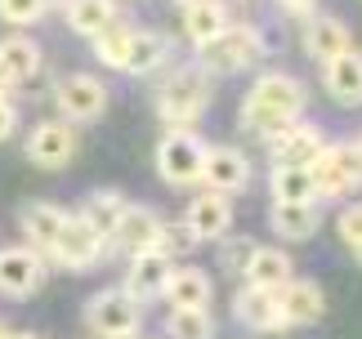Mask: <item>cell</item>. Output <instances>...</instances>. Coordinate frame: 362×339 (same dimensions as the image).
Instances as JSON below:
<instances>
[{"instance_id": "22", "label": "cell", "mask_w": 362, "mask_h": 339, "mask_svg": "<svg viewBox=\"0 0 362 339\" xmlns=\"http://www.w3.org/2000/svg\"><path fill=\"white\" fill-rule=\"evenodd\" d=\"M327 90L340 103H362V54L344 49L327 63Z\"/></svg>"}, {"instance_id": "37", "label": "cell", "mask_w": 362, "mask_h": 339, "mask_svg": "<svg viewBox=\"0 0 362 339\" xmlns=\"http://www.w3.org/2000/svg\"><path fill=\"white\" fill-rule=\"evenodd\" d=\"M18 130V112H13V103H0V143Z\"/></svg>"}, {"instance_id": "4", "label": "cell", "mask_w": 362, "mask_h": 339, "mask_svg": "<svg viewBox=\"0 0 362 339\" xmlns=\"http://www.w3.org/2000/svg\"><path fill=\"white\" fill-rule=\"evenodd\" d=\"M103 250H107V237L99 228H90L81 215H67L59 237H54V246L45 250L54 263L72 268V273H86V268H99L103 263Z\"/></svg>"}, {"instance_id": "27", "label": "cell", "mask_w": 362, "mask_h": 339, "mask_svg": "<svg viewBox=\"0 0 362 339\" xmlns=\"http://www.w3.org/2000/svg\"><path fill=\"white\" fill-rule=\"evenodd\" d=\"M228 18H224V9H219V0H197V5H188L184 9V32L192 45H206L215 32H224Z\"/></svg>"}, {"instance_id": "20", "label": "cell", "mask_w": 362, "mask_h": 339, "mask_svg": "<svg viewBox=\"0 0 362 339\" xmlns=\"http://www.w3.org/2000/svg\"><path fill=\"white\" fill-rule=\"evenodd\" d=\"M165 299L170 308H211V273L206 268H175L165 281Z\"/></svg>"}, {"instance_id": "13", "label": "cell", "mask_w": 362, "mask_h": 339, "mask_svg": "<svg viewBox=\"0 0 362 339\" xmlns=\"http://www.w3.org/2000/svg\"><path fill=\"white\" fill-rule=\"evenodd\" d=\"M228 223H233L228 196L224 192H206V196H197V201L188 206L184 232H188V242H219V237L228 232Z\"/></svg>"}, {"instance_id": "3", "label": "cell", "mask_w": 362, "mask_h": 339, "mask_svg": "<svg viewBox=\"0 0 362 339\" xmlns=\"http://www.w3.org/2000/svg\"><path fill=\"white\" fill-rule=\"evenodd\" d=\"M202 165H206V143L188 130V125H175V130L157 143V170H161L165 183H175V188L202 183Z\"/></svg>"}, {"instance_id": "24", "label": "cell", "mask_w": 362, "mask_h": 339, "mask_svg": "<svg viewBox=\"0 0 362 339\" xmlns=\"http://www.w3.org/2000/svg\"><path fill=\"white\" fill-rule=\"evenodd\" d=\"M117 23V0H67V27L81 36H99Z\"/></svg>"}, {"instance_id": "33", "label": "cell", "mask_w": 362, "mask_h": 339, "mask_svg": "<svg viewBox=\"0 0 362 339\" xmlns=\"http://www.w3.org/2000/svg\"><path fill=\"white\" fill-rule=\"evenodd\" d=\"M45 13V0H0V18L13 27H27Z\"/></svg>"}, {"instance_id": "26", "label": "cell", "mask_w": 362, "mask_h": 339, "mask_svg": "<svg viewBox=\"0 0 362 339\" xmlns=\"http://www.w3.org/2000/svg\"><path fill=\"white\" fill-rule=\"evenodd\" d=\"M309 174H313V192H317V201H336V196L354 192V183L344 179V170L336 165L331 148H322V152H317V157L309 161Z\"/></svg>"}, {"instance_id": "35", "label": "cell", "mask_w": 362, "mask_h": 339, "mask_svg": "<svg viewBox=\"0 0 362 339\" xmlns=\"http://www.w3.org/2000/svg\"><path fill=\"white\" fill-rule=\"evenodd\" d=\"M336 228H340V237H344V246L354 250V246L362 242V206H349V210H344Z\"/></svg>"}, {"instance_id": "8", "label": "cell", "mask_w": 362, "mask_h": 339, "mask_svg": "<svg viewBox=\"0 0 362 339\" xmlns=\"http://www.w3.org/2000/svg\"><path fill=\"white\" fill-rule=\"evenodd\" d=\"M54 103H59V112L72 117V121H99L107 112V90H103V81H94L90 72H72V76L59 81Z\"/></svg>"}, {"instance_id": "2", "label": "cell", "mask_w": 362, "mask_h": 339, "mask_svg": "<svg viewBox=\"0 0 362 339\" xmlns=\"http://www.w3.org/2000/svg\"><path fill=\"white\" fill-rule=\"evenodd\" d=\"M259 54H264V40H259L255 27H246V23L233 27L228 23L224 32H215L206 45H197V63L211 76H233V72H242V67H250Z\"/></svg>"}, {"instance_id": "34", "label": "cell", "mask_w": 362, "mask_h": 339, "mask_svg": "<svg viewBox=\"0 0 362 339\" xmlns=\"http://www.w3.org/2000/svg\"><path fill=\"white\" fill-rule=\"evenodd\" d=\"M331 157L344 170V179H349L354 188H362V143H331Z\"/></svg>"}, {"instance_id": "30", "label": "cell", "mask_w": 362, "mask_h": 339, "mask_svg": "<svg viewBox=\"0 0 362 339\" xmlns=\"http://www.w3.org/2000/svg\"><path fill=\"white\" fill-rule=\"evenodd\" d=\"M296 121H300V117H282V112L264 107V103H255V98H246V103H242V130L259 134V138H269V143H273L277 134H286Z\"/></svg>"}, {"instance_id": "11", "label": "cell", "mask_w": 362, "mask_h": 339, "mask_svg": "<svg viewBox=\"0 0 362 339\" xmlns=\"http://www.w3.org/2000/svg\"><path fill=\"white\" fill-rule=\"evenodd\" d=\"M175 263L165 250H144V254H130V273H125V290L134 295L139 304L148 299H161L165 295V281H170Z\"/></svg>"}, {"instance_id": "31", "label": "cell", "mask_w": 362, "mask_h": 339, "mask_svg": "<svg viewBox=\"0 0 362 339\" xmlns=\"http://www.w3.org/2000/svg\"><path fill=\"white\" fill-rule=\"evenodd\" d=\"M165 331H170V339H215L211 308H170Z\"/></svg>"}, {"instance_id": "25", "label": "cell", "mask_w": 362, "mask_h": 339, "mask_svg": "<svg viewBox=\"0 0 362 339\" xmlns=\"http://www.w3.org/2000/svg\"><path fill=\"white\" fill-rule=\"evenodd\" d=\"M165 54H170L165 36H157V32H134L130 54H125V67H121V72H130V76H148V72H157V67L165 63Z\"/></svg>"}, {"instance_id": "46", "label": "cell", "mask_w": 362, "mask_h": 339, "mask_svg": "<svg viewBox=\"0 0 362 339\" xmlns=\"http://www.w3.org/2000/svg\"><path fill=\"white\" fill-rule=\"evenodd\" d=\"M219 5H238V0H219Z\"/></svg>"}, {"instance_id": "19", "label": "cell", "mask_w": 362, "mask_h": 339, "mask_svg": "<svg viewBox=\"0 0 362 339\" xmlns=\"http://www.w3.org/2000/svg\"><path fill=\"white\" fill-rule=\"evenodd\" d=\"M63 219H67V210H63V206H54V201H27V206L18 210V223H23L27 242H32L40 254L54 246V237H59Z\"/></svg>"}, {"instance_id": "38", "label": "cell", "mask_w": 362, "mask_h": 339, "mask_svg": "<svg viewBox=\"0 0 362 339\" xmlns=\"http://www.w3.org/2000/svg\"><path fill=\"white\" fill-rule=\"evenodd\" d=\"M277 5H282L286 13H309V9L317 5V0H277Z\"/></svg>"}, {"instance_id": "21", "label": "cell", "mask_w": 362, "mask_h": 339, "mask_svg": "<svg viewBox=\"0 0 362 339\" xmlns=\"http://www.w3.org/2000/svg\"><path fill=\"white\" fill-rule=\"evenodd\" d=\"M304 49H309L313 59L331 63L336 54L354 49V36H349V27H344L340 18H313L309 27H304Z\"/></svg>"}, {"instance_id": "5", "label": "cell", "mask_w": 362, "mask_h": 339, "mask_svg": "<svg viewBox=\"0 0 362 339\" xmlns=\"http://www.w3.org/2000/svg\"><path fill=\"white\" fill-rule=\"evenodd\" d=\"M139 317H144V304H139L125 286L121 290H99L86 304V326L99 339L103 335H130V331H139Z\"/></svg>"}, {"instance_id": "44", "label": "cell", "mask_w": 362, "mask_h": 339, "mask_svg": "<svg viewBox=\"0 0 362 339\" xmlns=\"http://www.w3.org/2000/svg\"><path fill=\"white\" fill-rule=\"evenodd\" d=\"M49 5H67V0H45V9H49Z\"/></svg>"}, {"instance_id": "41", "label": "cell", "mask_w": 362, "mask_h": 339, "mask_svg": "<svg viewBox=\"0 0 362 339\" xmlns=\"http://www.w3.org/2000/svg\"><path fill=\"white\" fill-rule=\"evenodd\" d=\"M175 5H179V9H188V5H197V0H175Z\"/></svg>"}, {"instance_id": "16", "label": "cell", "mask_w": 362, "mask_h": 339, "mask_svg": "<svg viewBox=\"0 0 362 339\" xmlns=\"http://www.w3.org/2000/svg\"><path fill=\"white\" fill-rule=\"evenodd\" d=\"M322 148H327L322 143V130H317V125L296 121L286 134L273 138V165H309Z\"/></svg>"}, {"instance_id": "23", "label": "cell", "mask_w": 362, "mask_h": 339, "mask_svg": "<svg viewBox=\"0 0 362 339\" xmlns=\"http://www.w3.org/2000/svg\"><path fill=\"white\" fill-rule=\"evenodd\" d=\"M246 277H250V286L277 290L282 281L296 277V263H291V254L277 250V246H255V254H250V263H246Z\"/></svg>"}, {"instance_id": "9", "label": "cell", "mask_w": 362, "mask_h": 339, "mask_svg": "<svg viewBox=\"0 0 362 339\" xmlns=\"http://www.w3.org/2000/svg\"><path fill=\"white\" fill-rule=\"evenodd\" d=\"M277 313H282V326H313L327 313V295L317 281L291 277L277 286Z\"/></svg>"}, {"instance_id": "7", "label": "cell", "mask_w": 362, "mask_h": 339, "mask_svg": "<svg viewBox=\"0 0 362 339\" xmlns=\"http://www.w3.org/2000/svg\"><path fill=\"white\" fill-rule=\"evenodd\" d=\"M40 286H45V259L36 246L0 250V295L5 299H32Z\"/></svg>"}, {"instance_id": "32", "label": "cell", "mask_w": 362, "mask_h": 339, "mask_svg": "<svg viewBox=\"0 0 362 339\" xmlns=\"http://www.w3.org/2000/svg\"><path fill=\"white\" fill-rule=\"evenodd\" d=\"M130 40H134V27H121V23H112L107 32H99V36H94V59H99V63H107V67H125Z\"/></svg>"}, {"instance_id": "18", "label": "cell", "mask_w": 362, "mask_h": 339, "mask_svg": "<svg viewBox=\"0 0 362 339\" xmlns=\"http://www.w3.org/2000/svg\"><path fill=\"white\" fill-rule=\"evenodd\" d=\"M269 223H273L277 237H286V242H309L322 219H317V201H273Z\"/></svg>"}, {"instance_id": "12", "label": "cell", "mask_w": 362, "mask_h": 339, "mask_svg": "<svg viewBox=\"0 0 362 339\" xmlns=\"http://www.w3.org/2000/svg\"><path fill=\"white\" fill-rule=\"evenodd\" d=\"M202 183H206L211 192L238 196V192H246V183H250V161L242 157L238 148H206Z\"/></svg>"}, {"instance_id": "43", "label": "cell", "mask_w": 362, "mask_h": 339, "mask_svg": "<svg viewBox=\"0 0 362 339\" xmlns=\"http://www.w3.org/2000/svg\"><path fill=\"white\" fill-rule=\"evenodd\" d=\"M354 254H358V263H362V242H358V246H354Z\"/></svg>"}, {"instance_id": "28", "label": "cell", "mask_w": 362, "mask_h": 339, "mask_svg": "<svg viewBox=\"0 0 362 339\" xmlns=\"http://www.w3.org/2000/svg\"><path fill=\"white\" fill-rule=\"evenodd\" d=\"M125 196L121 192H94V196H86V206H81V219L90 223V228H99L103 237H112V228L121 223V215H125Z\"/></svg>"}, {"instance_id": "36", "label": "cell", "mask_w": 362, "mask_h": 339, "mask_svg": "<svg viewBox=\"0 0 362 339\" xmlns=\"http://www.w3.org/2000/svg\"><path fill=\"white\" fill-rule=\"evenodd\" d=\"M250 254H255V242H250V237H242V242H228V250H224V268H233V273H246Z\"/></svg>"}, {"instance_id": "1", "label": "cell", "mask_w": 362, "mask_h": 339, "mask_svg": "<svg viewBox=\"0 0 362 339\" xmlns=\"http://www.w3.org/2000/svg\"><path fill=\"white\" fill-rule=\"evenodd\" d=\"M211 94H215V76L206 72L202 63L175 67V72L157 85V117L165 125H192L206 112Z\"/></svg>"}, {"instance_id": "14", "label": "cell", "mask_w": 362, "mask_h": 339, "mask_svg": "<svg viewBox=\"0 0 362 339\" xmlns=\"http://www.w3.org/2000/svg\"><path fill=\"white\" fill-rule=\"evenodd\" d=\"M233 313H238V321L246 331H259V335L286 331L282 313H277V290H269V286H246L238 299H233Z\"/></svg>"}, {"instance_id": "29", "label": "cell", "mask_w": 362, "mask_h": 339, "mask_svg": "<svg viewBox=\"0 0 362 339\" xmlns=\"http://www.w3.org/2000/svg\"><path fill=\"white\" fill-rule=\"evenodd\" d=\"M273 201H317L309 165H273Z\"/></svg>"}, {"instance_id": "15", "label": "cell", "mask_w": 362, "mask_h": 339, "mask_svg": "<svg viewBox=\"0 0 362 339\" xmlns=\"http://www.w3.org/2000/svg\"><path fill=\"white\" fill-rule=\"evenodd\" d=\"M246 98H255V103L273 107V112H282V117H300L304 103H309L304 85H300L296 76H286V72H269V76H259L255 85H250V94H246Z\"/></svg>"}, {"instance_id": "6", "label": "cell", "mask_w": 362, "mask_h": 339, "mask_svg": "<svg viewBox=\"0 0 362 339\" xmlns=\"http://www.w3.org/2000/svg\"><path fill=\"white\" fill-rule=\"evenodd\" d=\"M121 254H144V250H165L170 254V232H165V223L152 215L148 206H125L121 223L112 228V237H107Z\"/></svg>"}, {"instance_id": "42", "label": "cell", "mask_w": 362, "mask_h": 339, "mask_svg": "<svg viewBox=\"0 0 362 339\" xmlns=\"http://www.w3.org/2000/svg\"><path fill=\"white\" fill-rule=\"evenodd\" d=\"M0 339H9V326H5V321H0Z\"/></svg>"}, {"instance_id": "17", "label": "cell", "mask_w": 362, "mask_h": 339, "mask_svg": "<svg viewBox=\"0 0 362 339\" xmlns=\"http://www.w3.org/2000/svg\"><path fill=\"white\" fill-rule=\"evenodd\" d=\"M40 72V45L27 36H5L0 40V81L5 85H27Z\"/></svg>"}, {"instance_id": "39", "label": "cell", "mask_w": 362, "mask_h": 339, "mask_svg": "<svg viewBox=\"0 0 362 339\" xmlns=\"http://www.w3.org/2000/svg\"><path fill=\"white\" fill-rule=\"evenodd\" d=\"M0 103H9V85L5 81H0Z\"/></svg>"}, {"instance_id": "45", "label": "cell", "mask_w": 362, "mask_h": 339, "mask_svg": "<svg viewBox=\"0 0 362 339\" xmlns=\"http://www.w3.org/2000/svg\"><path fill=\"white\" fill-rule=\"evenodd\" d=\"M9 339H36V335H9Z\"/></svg>"}, {"instance_id": "10", "label": "cell", "mask_w": 362, "mask_h": 339, "mask_svg": "<svg viewBox=\"0 0 362 339\" xmlns=\"http://www.w3.org/2000/svg\"><path fill=\"white\" fill-rule=\"evenodd\" d=\"M76 157V134L72 125L63 121H40L32 134H27V161L40 170H63L67 161Z\"/></svg>"}, {"instance_id": "40", "label": "cell", "mask_w": 362, "mask_h": 339, "mask_svg": "<svg viewBox=\"0 0 362 339\" xmlns=\"http://www.w3.org/2000/svg\"><path fill=\"white\" fill-rule=\"evenodd\" d=\"M103 339H139V331H130V335H103Z\"/></svg>"}]
</instances>
